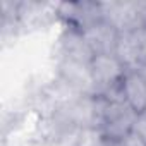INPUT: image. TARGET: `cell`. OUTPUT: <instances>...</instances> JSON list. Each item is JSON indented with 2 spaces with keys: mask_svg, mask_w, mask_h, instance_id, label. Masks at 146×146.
Listing matches in <instances>:
<instances>
[{
  "mask_svg": "<svg viewBox=\"0 0 146 146\" xmlns=\"http://www.w3.org/2000/svg\"><path fill=\"white\" fill-rule=\"evenodd\" d=\"M57 52H58V57L62 58L83 62L88 65L95 58V53L90 48L83 31L74 26H65L62 29L58 36V43H57Z\"/></svg>",
  "mask_w": 146,
  "mask_h": 146,
  "instance_id": "obj_6",
  "label": "cell"
},
{
  "mask_svg": "<svg viewBox=\"0 0 146 146\" xmlns=\"http://www.w3.org/2000/svg\"><path fill=\"white\" fill-rule=\"evenodd\" d=\"M78 146H110L100 127H86L81 131Z\"/></svg>",
  "mask_w": 146,
  "mask_h": 146,
  "instance_id": "obj_10",
  "label": "cell"
},
{
  "mask_svg": "<svg viewBox=\"0 0 146 146\" xmlns=\"http://www.w3.org/2000/svg\"><path fill=\"white\" fill-rule=\"evenodd\" d=\"M90 67L98 88V96L117 90L127 70L115 55H95Z\"/></svg>",
  "mask_w": 146,
  "mask_h": 146,
  "instance_id": "obj_4",
  "label": "cell"
},
{
  "mask_svg": "<svg viewBox=\"0 0 146 146\" xmlns=\"http://www.w3.org/2000/svg\"><path fill=\"white\" fill-rule=\"evenodd\" d=\"M143 72H144V70H143ZM144 74H146V72H144Z\"/></svg>",
  "mask_w": 146,
  "mask_h": 146,
  "instance_id": "obj_14",
  "label": "cell"
},
{
  "mask_svg": "<svg viewBox=\"0 0 146 146\" xmlns=\"http://www.w3.org/2000/svg\"><path fill=\"white\" fill-rule=\"evenodd\" d=\"M57 78H60L67 86L84 96H98V88L93 78L91 67L83 62L69 60V58H57L55 64Z\"/></svg>",
  "mask_w": 146,
  "mask_h": 146,
  "instance_id": "obj_3",
  "label": "cell"
},
{
  "mask_svg": "<svg viewBox=\"0 0 146 146\" xmlns=\"http://www.w3.org/2000/svg\"><path fill=\"white\" fill-rule=\"evenodd\" d=\"M137 38L141 46V67H144L146 65V24L137 29Z\"/></svg>",
  "mask_w": 146,
  "mask_h": 146,
  "instance_id": "obj_12",
  "label": "cell"
},
{
  "mask_svg": "<svg viewBox=\"0 0 146 146\" xmlns=\"http://www.w3.org/2000/svg\"><path fill=\"white\" fill-rule=\"evenodd\" d=\"M26 146H50L46 141H43V139H38V137H35V139H31Z\"/></svg>",
  "mask_w": 146,
  "mask_h": 146,
  "instance_id": "obj_13",
  "label": "cell"
},
{
  "mask_svg": "<svg viewBox=\"0 0 146 146\" xmlns=\"http://www.w3.org/2000/svg\"><path fill=\"white\" fill-rule=\"evenodd\" d=\"M102 108H103V96L81 95L55 108L53 113L69 125L86 129V127H100Z\"/></svg>",
  "mask_w": 146,
  "mask_h": 146,
  "instance_id": "obj_2",
  "label": "cell"
},
{
  "mask_svg": "<svg viewBox=\"0 0 146 146\" xmlns=\"http://www.w3.org/2000/svg\"><path fill=\"white\" fill-rule=\"evenodd\" d=\"M120 93L124 102L137 115L146 112V74L141 69L125 70L120 81Z\"/></svg>",
  "mask_w": 146,
  "mask_h": 146,
  "instance_id": "obj_8",
  "label": "cell"
},
{
  "mask_svg": "<svg viewBox=\"0 0 146 146\" xmlns=\"http://www.w3.org/2000/svg\"><path fill=\"white\" fill-rule=\"evenodd\" d=\"M113 55L120 60V64L127 70L141 69V46L137 31H122L119 35Z\"/></svg>",
  "mask_w": 146,
  "mask_h": 146,
  "instance_id": "obj_9",
  "label": "cell"
},
{
  "mask_svg": "<svg viewBox=\"0 0 146 146\" xmlns=\"http://www.w3.org/2000/svg\"><path fill=\"white\" fill-rule=\"evenodd\" d=\"M95 55H113L120 31L105 19H100L81 29Z\"/></svg>",
  "mask_w": 146,
  "mask_h": 146,
  "instance_id": "obj_7",
  "label": "cell"
},
{
  "mask_svg": "<svg viewBox=\"0 0 146 146\" xmlns=\"http://www.w3.org/2000/svg\"><path fill=\"white\" fill-rule=\"evenodd\" d=\"M137 113L124 100L103 98L100 129L108 143H120L129 132L134 131Z\"/></svg>",
  "mask_w": 146,
  "mask_h": 146,
  "instance_id": "obj_1",
  "label": "cell"
},
{
  "mask_svg": "<svg viewBox=\"0 0 146 146\" xmlns=\"http://www.w3.org/2000/svg\"><path fill=\"white\" fill-rule=\"evenodd\" d=\"M57 17L65 26L84 29L90 24L103 19L100 2H57Z\"/></svg>",
  "mask_w": 146,
  "mask_h": 146,
  "instance_id": "obj_5",
  "label": "cell"
},
{
  "mask_svg": "<svg viewBox=\"0 0 146 146\" xmlns=\"http://www.w3.org/2000/svg\"><path fill=\"white\" fill-rule=\"evenodd\" d=\"M134 132L146 141V112H143V113L137 115V119L134 122Z\"/></svg>",
  "mask_w": 146,
  "mask_h": 146,
  "instance_id": "obj_11",
  "label": "cell"
}]
</instances>
